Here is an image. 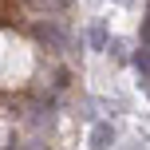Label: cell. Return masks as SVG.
Listing matches in <instances>:
<instances>
[{
  "instance_id": "obj_3",
  "label": "cell",
  "mask_w": 150,
  "mask_h": 150,
  "mask_svg": "<svg viewBox=\"0 0 150 150\" xmlns=\"http://www.w3.org/2000/svg\"><path fill=\"white\" fill-rule=\"evenodd\" d=\"M111 142H115V130L107 127V122H99L95 134H91V146H95V150H111Z\"/></svg>"
},
{
  "instance_id": "obj_4",
  "label": "cell",
  "mask_w": 150,
  "mask_h": 150,
  "mask_svg": "<svg viewBox=\"0 0 150 150\" xmlns=\"http://www.w3.org/2000/svg\"><path fill=\"white\" fill-rule=\"evenodd\" d=\"M36 12H52V16H63L67 12V0H28Z\"/></svg>"
},
{
  "instance_id": "obj_2",
  "label": "cell",
  "mask_w": 150,
  "mask_h": 150,
  "mask_svg": "<svg viewBox=\"0 0 150 150\" xmlns=\"http://www.w3.org/2000/svg\"><path fill=\"white\" fill-rule=\"evenodd\" d=\"M87 40H91V47H95V52H107V24H103V20H91Z\"/></svg>"
},
{
  "instance_id": "obj_1",
  "label": "cell",
  "mask_w": 150,
  "mask_h": 150,
  "mask_svg": "<svg viewBox=\"0 0 150 150\" xmlns=\"http://www.w3.org/2000/svg\"><path fill=\"white\" fill-rule=\"evenodd\" d=\"M32 32H36V40H40L44 47H52V52H67V44H71L59 20H52V24H36Z\"/></svg>"
},
{
  "instance_id": "obj_5",
  "label": "cell",
  "mask_w": 150,
  "mask_h": 150,
  "mask_svg": "<svg viewBox=\"0 0 150 150\" xmlns=\"http://www.w3.org/2000/svg\"><path fill=\"white\" fill-rule=\"evenodd\" d=\"M134 71L142 75V87H146V79H150V47H138L134 52Z\"/></svg>"
}]
</instances>
